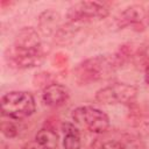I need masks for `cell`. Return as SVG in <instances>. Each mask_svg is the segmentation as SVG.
Listing matches in <instances>:
<instances>
[{"instance_id": "7", "label": "cell", "mask_w": 149, "mask_h": 149, "mask_svg": "<svg viewBox=\"0 0 149 149\" xmlns=\"http://www.w3.org/2000/svg\"><path fill=\"white\" fill-rule=\"evenodd\" d=\"M69 97H70L69 88L58 83H52L48 85L45 88H43V93H42V100L44 105L52 108H57L66 104Z\"/></svg>"}, {"instance_id": "10", "label": "cell", "mask_w": 149, "mask_h": 149, "mask_svg": "<svg viewBox=\"0 0 149 149\" xmlns=\"http://www.w3.org/2000/svg\"><path fill=\"white\" fill-rule=\"evenodd\" d=\"M62 130L64 133L63 137V147L64 149H80L81 147V139L80 132L72 122H63Z\"/></svg>"}, {"instance_id": "13", "label": "cell", "mask_w": 149, "mask_h": 149, "mask_svg": "<svg viewBox=\"0 0 149 149\" xmlns=\"http://www.w3.org/2000/svg\"><path fill=\"white\" fill-rule=\"evenodd\" d=\"M1 132H2V134L6 137L12 139V137H14V136L17 135V127L13 122H10V121L9 122L2 121L1 122Z\"/></svg>"}, {"instance_id": "15", "label": "cell", "mask_w": 149, "mask_h": 149, "mask_svg": "<svg viewBox=\"0 0 149 149\" xmlns=\"http://www.w3.org/2000/svg\"><path fill=\"white\" fill-rule=\"evenodd\" d=\"M144 80H146V83L149 85V65L146 68V70H144Z\"/></svg>"}, {"instance_id": "11", "label": "cell", "mask_w": 149, "mask_h": 149, "mask_svg": "<svg viewBox=\"0 0 149 149\" xmlns=\"http://www.w3.org/2000/svg\"><path fill=\"white\" fill-rule=\"evenodd\" d=\"M59 22H61V15L55 10H45L40 15L38 19V27L41 31L45 35H49L51 33H57L59 29Z\"/></svg>"}, {"instance_id": "3", "label": "cell", "mask_w": 149, "mask_h": 149, "mask_svg": "<svg viewBox=\"0 0 149 149\" xmlns=\"http://www.w3.org/2000/svg\"><path fill=\"white\" fill-rule=\"evenodd\" d=\"M74 123L94 134H102L109 128V119L105 112L92 106H80L72 111Z\"/></svg>"}, {"instance_id": "14", "label": "cell", "mask_w": 149, "mask_h": 149, "mask_svg": "<svg viewBox=\"0 0 149 149\" xmlns=\"http://www.w3.org/2000/svg\"><path fill=\"white\" fill-rule=\"evenodd\" d=\"M100 149H125V147L118 141H107L101 143Z\"/></svg>"}, {"instance_id": "6", "label": "cell", "mask_w": 149, "mask_h": 149, "mask_svg": "<svg viewBox=\"0 0 149 149\" xmlns=\"http://www.w3.org/2000/svg\"><path fill=\"white\" fill-rule=\"evenodd\" d=\"M45 57V51L43 48L37 50H16L14 48H8L6 52V59L8 64L17 69H29L38 66L43 63Z\"/></svg>"}, {"instance_id": "8", "label": "cell", "mask_w": 149, "mask_h": 149, "mask_svg": "<svg viewBox=\"0 0 149 149\" xmlns=\"http://www.w3.org/2000/svg\"><path fill=\"white\" fill-rule=\"evenodd\" d=\"M12 48H14L16 50L30 51V50L41 49V48H43V45H42L38 33L34 28L26 27L19 31Z\"/></svg>"}, {"instance_id": "12", "label": "cell", "mask_w": 149, "mask_h": 149, "mask_svg": "<svg viewBox=\"0 0 149 149\" xmlns=\"http://www.w3.org/2000/svg\"><path fill=\"white\" fill-rule=\"evenodd\" d=\"M146 19V12L141 6H132L127 8L119 19L120 27H126L129 24L141 23Z\"/></svg>"}, {"instance_id": "1", "label": "cell", "mask_w": 149, "mask_h": 149, "mask_svg": "<svg viewBox=\"0 0 149 149\" xmlns=\"http://www.w3.org/2000/svg\"><path fill=\"white\" fill-rule=\"evenodd\" d=\"M118 57L98 55L87 58L74 69V80L79 85H88L112 76L119 64Z\"/></svg>"}, {"instance_id": "9", "label": "cell", "mask_w": 149, "mask_h": 149, "mask_svg": "<svg viewBox=\"0 0 149 149\" xmlns=\"http://www.w3.org/2000/svg\"><path fill=\"white\" fill-rule=\"evenodd\" d=\"M58 135L51 128H42L35 139L24 144L23 149H57Z\"/></svg>"}, {"instance_id": "4", "label": "cell", "mask_w": 149, "mask_h": 149, "mask_svg": "<svg viewBox=\"0 0 149 149\" xmlns=\"http://www.w3.org/2000/svg\"><path fill=\"white\" fill-rule=\"evenodd\" d=\"M139 90L136 86L126 83H114L100 88L95 99L105 105H129L135 101Z\"/></svg>"}, {"instance_id": "5", "label": "cell", "mask_w": 149, "mask_h": 149, "mask_svg": "<svg viewBox=\"0 0 149 149\" xmlns=\"http://www.w3.org/2000/svg\"><path fill=\"white\" fill-rule=\"evenodd\" d=\"M108 8L95 1H80L69 7L66 17L71 23L87 22L93 20H101L108 16Z\"/></svg>"}, {"instance_id": "2", "label": "cell", "mask_w": 149, "mask_h": 149, "mask_svg": "<svg viewBox=\"0 0 149 149\" xmlns=\"http://www.w3.org/2000/svg\"><path fill=\"white\" fill-rule=\"evenodd\" d=\"M36 109L35 99L27 91H10L1 98V112L3 116L12 120H22Z\"/></svg>"}]
</instances>
